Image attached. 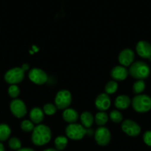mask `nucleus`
Masks as SVG:
<instances>
[{"label":"nucleus","instance_id":"nucleus-1","mask_svg":"<svg viewBox=\"0 0 151 151\" xmlns=\"http://www.w3.org/2000/svg\"><path fill=\"white\" fill-rule=\"evenodd\" d=\"M52 133L50 128L45 125H38L34 128L31 135V141L36 146H43L50 141Z\"/></svg>","mask_w":151,"mask_h":151},{"label":"nucleus","instance_id":"nucleus-2","mask_svg":"<svg viewBox=\"0 0 151 151\" xmlns=\"http://www.w3.org/2000/svg\"><path fill=\"white\" fill-rule=\"evenodd\" d=\"M128 72L132 78L136 80L144 81L150 76V66L145 62L138 60V61L133 62L130 65Z\"/></svg>","mask_w":151,"mask_h":151},{"label":"nucleus","instance_id":"nucleus-3","mask_svg":"<svg viewBox=\"0 0 151 151\" xmlns=\"http://www.w3.org/2000/svg\"><path fill=\"white\" fill-rule=\"evenodd\" d=\"M133 109L138 113H146L151 110V97L147 94H137L131 100Z\"/></svg>","mask_w":151,"mask_h":151},{"label":"nucleus","instance_id":"nucleus-4","mask_svg":"<svg viewBox=\"0 0 151 151\" xmlns=\"http://www.w3.org/2000/svg\"><path fill=\"white\" fill-rule=\"evenodd\" d=\"M91 130L85 128L82 125L77 123L69 124L65 129L68 138L73 140H80L84 138L86 134L91 135Z\"/></svg>","mask_w":151,"mask_h":151},{"label":"nucleus","instance_id":"nucleus-5","mask_svg":"<svg viewBox=\"0 0 151 151\" xmlns=\"http://www.w3.org/2000/svg\"><path fill=\"white\" fill-rule=\"evenodd\" d=\"M4 81L10 85H16L25 78V72L21 67H15L9 69L4 74Z\"/></svg>","mask_w":151,"mask_h":151},{"label":"nucleus","instance_id":"nucleus-6","mask_svg":"<svg viewBox=\"0 0 151 151\" xmlns=\"http://www.w3.org/2000/svg\"><path fill=\"white\" fill-rule=\"evenodd\" d=\"M72 102V95L69 91L66 89L58 91L55 97V106L59 109H68Z\"/></svg>","mask_w":151,"mask_h":151},{"label":"nucleus","instance_id":"nucleus-7","mask_svg":"<svg viewBox=\"0 0 151 151\" xmlns=\"http://www.w3.org/2000/svg\"><path fill=\"white\" fill-rule=\"evenodd\" d=\"M121 130L127 135L132 137H138L142 131L140 125L132 119H125L121 123Z\"/></svg>","mask_w":151,"mask_h":151},{"label":"nucleus","instance_id":"nucleus-8","mask_svg":"<svg viewBox=\"0 0 151 151\" xmlns=\"http://www.w3.org/2000/svg\"><path fill=\"white\" fill-rule=\"evenodd\" d=\"M94 138L96 143L100 146H106L110 143L111 139V134L108 128L101 126L96 130L94 133Z\"/></svg>","mask_w":151,"mask_h":151},{"label":"nucleus","instance_id":"nucleus-9","mask_svg":"<svg viewBox=\"0 0 151 151\" xmlns=\"http://www.w3.org/2000/svg\"><path fill=\"white\" fill-rule=\"evenodd\" d=\"M12 114L17 118H22L26 115L27 107L25 103L20 99H14L10 103Z\"/></svg>","mask_w":151,"mask_h":151},{"label":"nucleus","instance_id":"nucleus-10","mask_svg":"<svg viewBox=\"0 0 151 151\" xmlns=\"http://www.w3.org/2000/svg\"><path fill=\"white\" fill-rule=\"evenodd\" d=\"M28 77L30 81L36 85H43L48 79L47 73L44 70L38 68H33L29 71Z\"/></svg>","mask_w":151,"mask_h":151},{"label":"nucleus","instance_id":"nucleus-11","mask_svg":"<svg viewBox=\"0 0 151 151\" xmlns=\"http://www.w3.org/2000/svg\"><path fill=\"white\" fill-rule=\"evenodd\" d=\"M137 54L141 58L151 60V44L146 41H139L136 47Z\"/></svg>","mask_w":151,"mask_h":151},{"label":"nucleus","instance_id":"nucleus-12","mask_svg":"<svg viewBox=\"0 0 151 151\" xmlns=\"http://www.w3.org/2000/svg\"><path fill=\"white\" fill-rule=\"evenodd\" d=\"M135 53L131 49H124L118 55V61L123 66H129L133 63Z\"/></svg>","mask_w":151,"mask_h":151},{"label":"nucleus","instance_id":"nucleus-13","mask_svg":"<svg viewBox=\"0 0 151 151\" xmlns=\"http://www.w3.org/2000/svg\"><path fill=\"white\" fill-rule=\"evenodd\" d=\"M111 104L110 98L106 93H102L99 94L95 100V105L96 109L100 111H105L107 110Z\"/></svg>","mask_w":151,"mask_h":151},{"label":"nucleus","instance_id":"nucleus-14","mask_svg":"<svg viewBox=\"0 0 151 151\" xmlns=\"http://www.w3.org/2000/svg\"><path fill=\"white\" fill-rule=\"evenodd\" d=\"M129 72L124 66H116L112 69L110 76L115 81H121L125 80L128 76Z\"/></svg>","mask_w":151,"mask_h":151},{"label":"nucleus","instance_id":"nucleus-15","mask_svg":"<svg viewBox=\"0 0 151 151\" xmlns=\"http://www.w3.org/2000/svg\"><path fill=\"white\" fill-rule=\"evenodd\" d=\"M62 118L65 122L70 124L75 123L78 119V112L73 109H66L62 113Z\"/></svg>","mask_w":151,"mask_h":151},{"label":"nucleus","instance_id":"nucleus-16","mask_svg":"<svg viewBox=\"0 0 151 151\" xmlns=\"http://www.w3.org/2000/svg\"><path fill=\"white\" fill-rule=\"evenodd\" d=\"M115 106L119 110H124L130 106L131 100L127 95H119L115 98Z\"/></svg>","mask_w":151,"mask_h":151},{"label":"nucleus","instance_id":"nucleus-17","mask_svg":"<svg viewBox=\"0 0 151 151\" xmlns=\"http://www.w3.org/2000/svg\"><path fill=\"white\" fill-rule=\"evenodd\" d=\"M44 114L40 108L35 107L30 112V118L34 124H40L44 119Z\"/></svg>","mask_w":151,"mask_h":151},{"label":"nucleus","instance_id":"nucleus-18","mask_svg":"<svg viewBox=\"0 0 151 151\" xmlns=\"http://www.w3.org/2000/svg\"><path fill=\"white\" fill-rule=\"evenodd\" d=\"M81 125L85 128H90L94 122V117L90 111H84L80 116Z\"/></svg>","mask_w":151,"mask_h":151},{"label":"nucleus","instance_id":"nucleus-19","mask_svg":"<svg viewBox=\"0 0 151 151\" xmlns=\"http://www.w3.org/2000/svg\"><path fill=\"white\" fill-rule=\"evenodd\" d=\"M11 129L7 124H0V142H4L10 138Z\"/></svg>","mask_w":151,"mask_h":151},{"label":"nucleus","instance_id":"nucleus-20","mask_svg":"<svg viewBox=\"0 0 151 151\" xmlns=\"http://www.w3.org/2000/svg\"><path fill=\"white\" fill-rule=\"evenodd\" d=\"M68 138L64 136H59V137H56V139L54 141V145L55 147L58 151L64 150L66 148L67 145H68Z\"/></svg>","mask_w":151,"mask_h":151},{"label":"nucleus","instance_id":"nucleus-21","mask_svg":"<svg viewBox=\"0 0 151 151\" xmlns=\"http://www.w3.org/2000/svg\"><path fill=\"white\" fill-rule=\"evenodd\" d=\"M94 121L96 125H99V126H103L108 121L107 114L105 111L98 112L96 116H94Z\"/></svg>","mask_w":151,"mask_h":151},{"label":"nucleus","instance_id":"nucleus-22","mask_svg":"<svg viewBox=\"0 0 151 151\" xmlns=\"http://www.w3.org/2000/svg\"><path fill=\"white\" fill-rule=\"evenodd\" d=\"M146 88V83L142 80H137V81L133 83V91L134 94H141Z\"/></svg>","mask_w":151,"mask_h":151},{"label":"nucleus","instance_id":"nucleus-23","mask_svg":"<svg viewBox=\"0 0 151 151\" xmlns=\"http://www.w3.org/2000/svg\"><path fill=\"white\" fill-rule=\"evenodd\" d=\"M118 83L115 81H110L107 83L105 86V93L107 94H113L118 90Z\"/></svg>","mask_w":151,"mask_h":151},{"label":"nucleus","instance_id":"nucleus-24","mask_svg":"<svg viewBox=\"0 0 151 151\" xmlns=\"http://www.w3.org/2000/svg\"><path fill=\"white\" fill-rule=\"evenodd\" d=\"M8 146L11 150L17 151L22 148V142L17 137H12L8 140Z\"/></svg>","mask_w":151,"mask_h":151},{"label":"nucleus","instance_id":"nucleus-25","mask_svg":"<svg viewBox=\"0 0 151 151\" xmlns=\"http://www.w3.org/2000/svg\"><path fill=\"white\" fill-rule=\"evenodd\" d=\"M21 129L22 130L25 132H31V131H33L34 129V123L30 120H28V119H25L23 120L21 122Z\"/></svg>","mask_w":151,"mask_h":151},{"label":"nucleus","instance_id":"nucleus-26","mask_svg":"<svg viewBox=\"0 0 151 151\" xmlns=\"http://www.w3.org/2000/svg\"><path fill=\"white\" fill-rule=\"evenodd\" d=\"M110 118L115 123H120L123 119V115L118 111L113 110L110 114Z\"/></svg>","mask_w":151,"mask_h":151},{"label":"nucleus","instance_id":"nucleus-27","mask_svg":"<svg viewBox=\"0 0 151 151\" xmlns=\"http://www.w3.org/2000/svg\"><path fill=\"white\" fill-rule=\"evenodd\" d=\"M56 111H57V108L55 105L52 104V103H47L43 107V111L45 114L49 115H53L54 114H56Z\"/></svg>","mask_w":151,"mask_h":151},{"label":"nucleus","instance_id":"nucleus-28","mask_svg":"<svg viewBox=\"0 0 151 151\" xmlns=\"http://www.w3.org/2000/svg\"><path fill=\"white\" fill-rule=\"evenodd\" d=\"M8 95L13 99L17 98L18 96L20 94V89L17 85H10L7 90Z\"/></svg>","mask_w":151,"mask_h":151},{"label":"nucleus","instance_id":"nucleus-29","mask_svg":"<svg viewBox=\"0 0 151 151\" xmlns=\"http://www.w3.org/2000/svg\"><path fill=\"white\" fill-rule=\"evenodd\" d=\"M143 141L149 147H151V131H147L144 132L143 135Z\"/></svg>","mask_w":151,"mask_h":151},{"label":"nucleus","instance_id":"nucleus-30","mask_svg":"<svg viewBox=\"0 0 151 151\" xmlns=\"http://www.w3.org/2000/svg\"><path fill=\"white\" fill-rule=\"evenodd\" d=\"M21 68L23 69L24 72H25V71H27V70H28V69H29V65H28V63H24V64H22V67H21Z\"/></svg>","mask_w":151,"mask_h":151},{"label":"nucleus","instance_id":"nucleus-31","mask_svg":"<svg viewBox=\"0 0 151 151\" xmlns=\"http://www.w3.org/2000/svg\"><path fill=\"white\" fill-rule=\"evenodd\" d=\"M17 151H35L33 149L30 148V147H22L21 149H19Z\"/></svg>","mask_w":151,"mask_h":151},{"label":"nucleus","instance_id":"nucleus-32","mask_svg":"<svg viewBox=\"0 0 151 151\" xmlns=\"http://www.w3.org/2000/svg\"><path fill=\"white\" fill-rule=\"evenodd\" d=\"M0 151H5L4 145H3V144L1 142H0Z\"/></svg>","mask_w":151,"mask_h":151},{"label":"nucleus","instance_id":"nucleus-33","mask_svg":"<svg viewBox=\"0 0 151 151\" xmlns=\"http://www.w3.org/2000/svg\"><path fill=\"white\" fill-rule=\"evenodd\" d=\"M43 151H58V150L54 148H47V149H45V150H44Z\"/></svg>","mask_w":151,"mask_h":151}]
</instances>
